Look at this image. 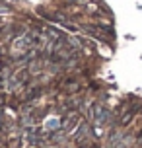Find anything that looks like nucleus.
I'll return each mask as SVG.
<instances>
[{
    "instance_id": "1",
    "label": "nucleus",
    "mask_w": 142,
    "mask_h": 148,
    "mask_svg": "<svg viewBox=\"0 0 142 148\" xmlns=\"http://www.w3.org/2000/svg\"><path fill=\"white\" fill-rule=\"evenodd\" d=\"M80 88H82V86H80V84H78L74 78H68V80H64V84H62V90H64V92H68V94L78 92Z\"/></svg>"
},
{
    "instance_id": "3",
    "label": "nucleus",
    "mask_w": 142,
    "mask_h": 148,
    "mask_svg": "<svg viewBox=\"0 0 142 148\" xmlns=\"http://www.w3.org/2000/svg\"><path fill=\"white\" fill-rule=\"evenodd\" d=\"M86 133H88V127L82 125L80 129H78V133L74 134V138H76V140H80V138H84V134H86Z\"/></svg>"
},
{
    "instance_id": "4",
    "label": "nucleus",
    "mask_w": 142,
    "mask_h": 148,
    "mask_svg": "<svg viewBox=\"0 0 142 148\" xmlns=\"http://www.w3.org/2000/svg\"><path fill=\"white\" fill-rule=\"evenodd\" d=\"M132 115H134V111H128L127 115L123 117V121H121V125H128V123H130V119H132Z\"/></svg>"
},
{
    "instance_id": "2",
    "label": "nucleus",
    "mask_w": 142,
    "mask_h": 148,
    "mask_svg": "<svg viewBox=\"0 0 142 148\" xmlns=\"http://www.w3.org/2000/svg\"><path fill=\"white\" fill-rule=\"evenodd\" d=\"M41 92H43L41 88H29L25 92V99H27V101H33L37 96H41Z\"/></svg>"
}]
</instances>
